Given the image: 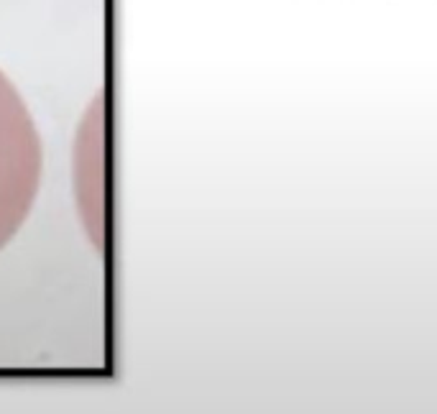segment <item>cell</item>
I'll list each match as a JSON object with an SVG mask.
<instances>
[{
    "label": "cell",
    "instance_id": "1",
    "mask_svg": "<svg viewBox=\"0 0 437 414\" xmlns=\"http://www.w3.org/2000/svg\"><path fill=\"white\" fill-rule=\"evenodd\" d=\"M44 179V144L21 89L0 69V253L24 230Z\"/></svg>",
    "mask_w": 437,
    "mask_h": 414
},
{
    "label": "cell",
    "instance_id": "2",
    "mask_svg": "<svg viewBox=\"0 0 437 414\" xmlns=\"http://www.w3.org/2000/svg\"><path fill=\"white\" fill-rule=\"evenodd\" d=\"M74 197L89 241L105 243V192H103V113L92 105L80 121L72 159Z\"/></svg>",
    "mask_w": 437,
    "mask_h": 414
}]
</instances>
